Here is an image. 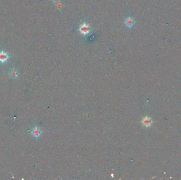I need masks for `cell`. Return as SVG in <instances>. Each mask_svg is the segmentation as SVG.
I'll return each instance as SVG.
<instances>
[{
    "instance_id": "1",
    "label": "cell",
    "mask_w": 181,
    "mask_h": 180,
    "mask_svg": "<svg viewBox=\"0 0 181 180\" xmlns=\"http://www.w3.org/2000/svg\"><path fill=\"white\" fill-rule=\"evenodd\" d=\"M91 30V28L89 26V25H88L86 23H84L82 24L79 28V31L80 32V33L84 35V36L90 33Z\"/></svg>"
},
{
    "instance_id": "2",
    "label": "cell",
    "mask_w": 181,
    "mask_h": 180,
    "mask_svg": "<svg viewBox=\"0 0 181 180\" xmlns=\"http://www.w3.org/2000/svg\"><path fill=\"white\" fill-rule=\"evenodd\" d=\"M10 58V56L9 55L8 52H5L4 50L0 51V62L3 64L5 63Z\"/></svg>"
},
{
    "instance_id": "3",
    "label": "cell",
    "mask_w": 181,
    "mask_h": 180,
    "mask_svg": "<svg viewBox=\"0 0 181 180\" xmlns=\"http://www.w3.org/2000/svg\"><path fill=\"white\" fill-rule=\"evenodd\" d=\"M124 23H125V24L128 28H131L133 25H134L135 23V21L134 20V19L132 18L128 17L125 19Z\"/></svg>"
},
{
    "instance_id": "4",
    "label": "cell",
    "mask_w": 181,
    "mask_h": 180,
    "mask_svg": "<svg viewBox=\"0 0 181 180\" xmlns=\"http://www.w3.org/2000/svg\"><path fill=\"white\" fill-rule=\"evenodd\" d=\"M41 133H42V131L39 127H34L31 130V134L32 136H33L35 137H39Z\"/></svg>"
},
{
    "instance_id": "5",
    "label": "cell",
    "mask_w": 181,
    "mask_h": 180,
    "mask_svg": "<svg viewBox=\"0 0 181 180\" xmlns=\"http://www.w3.org/2000/svg\"><path fill=\"white\" fill-rule=\"evenodd\" d=\"M9 74L11 78H17L18 76L19 72L17 69H15V68H12L9 71Z\"/></svg>"
},
{
    "instance_id": "6",
    "label": "cell",
    "mask_w": 181,
    "mask_h": 180,
    "mask_svg": "<svg viewBox=\"0 0 181 180\" xmlns=\"http://www.w3.org/2000/svg\"><path fill=\"white\" fill-rule=\"evenodd\" d=\"M152 123V120L150 118H149L148 117H145L142 121V123L144 126L146 127H148L149 126H150V125Z\"/></svg>"
},
{
    "instance_id": "7",
    "label": "cell",
    "mask_w": 181,
    "mask_h": 180,
    "mask_svg": "<svg viewBox=\"0 0 181 180\" xmlns=\"http://www.w3.org/2000/svg\"><path fill=\"white\" fill-rule=\"evenodd\" d=\"M56 6V8L57 9H58V10L59 11H61L63 8V4L62 3V2H57L56 3H55V4H54Z\"/></svg>"
},
{
    "instance_id": "8",
    "label": "cell",
    "mask_w": 181,
    "mask_h": 180,
    "mask_svg": "<svg viewBox=\"0 0 181 180\" xmlns=\"http://www.w3.org/2000/svg\"><path fill=\"white\" fill-rule=\"evenodd\" d=\"M53 2V4H55V3H56L57 2H58L59 1V0H51Z\"/></svg>"
}]
</instances>
